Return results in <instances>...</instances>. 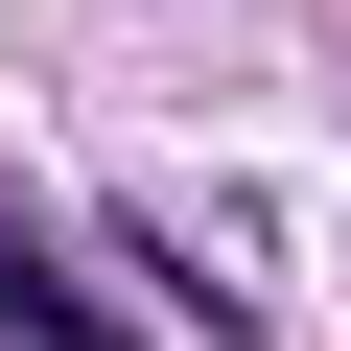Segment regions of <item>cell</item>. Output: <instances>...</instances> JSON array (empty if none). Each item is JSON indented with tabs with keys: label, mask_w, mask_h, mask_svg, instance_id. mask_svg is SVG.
Instances as JSON below:
<instances>
[{
	"label": "cell",
	"mask_w": 351,
	"mask_h": 351,
	"mask_svg": "<svg viewBox=\"0 0 351 351\" xmlns=\"http://www.w3.org/2000/svg\"><path fill=\"white\" fill-rule=\"evenodd\" d=\"M0 351H117V328H94V304H71L47 258H24V234H0Z\"/></svg>",
	"instance_id": "1"
}]
</instances>
